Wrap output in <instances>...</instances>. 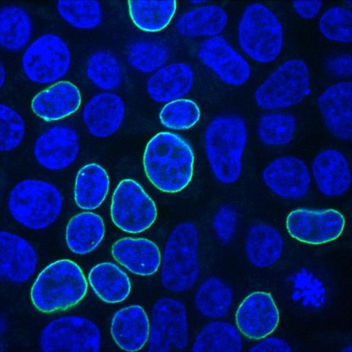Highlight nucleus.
Segmentation results:
<instances>
[{"label": "nucleus", "mask_w": 352, "mask_h": 352, "mask_svg": "<svg viewBox=\"0 0 352 352\" xmlns=\"http://www.w3.org/2000/svg\"><path fill=\"white\" fill-rule=\"evenodd\" d=\"M76 130L69 126L54 125L36 140L34 155L37 162L50 170H59L71 165L79 152Z\"/></svg>", "instance_id": "dca6fc26"}, {"label": "nucleus", "mask_w": 352, "mask_h": 352, "mask_svg": "<svg viewBox=\"0 0 352 352\" xmlns=\"http://www.w3.org/2000/svg\"><path fill=\"white\" fill-rule=\"evenodd\" d=\"M78 87L69 81L58 82L38 92L32 99V111L47 122L59 120L76 112L80 106Z\"/></svg>", "instance_id": "4be33fe9"}, {"label": "nucleus", "mask_w": 352, "mask_h": 352, "mask_svg": "<svg viewBox=\"0 0 352 352\" xmlns=\"http://www.w3.org/2000/svg\"><path fill=\"white\" fill-rule=\"evenodd\" d=\"M345 3H348V4H349V6H351V4H352L351 1H345Z\"/></svg>", "instance_id": "de8ad7c7"}, {"label": "nucleus", "mask_w": 352, "mask_h": 352, "mask_svg": "<svg viewBox=\"0 0 352 352\" xmlns=\"http://www.w3.org/2000/svg\"><path fill=\"white\" fill-rule=\"evenodd\" d=\"M56 8L60 17L77 29L96 28L102 20V9L98 1H59Z\"/></svg>", "instance_id": "c9c22d12"}, {"label": "nucleus", "mask_w": 352, "mask_h": 352, "mask_svg": "<svg viewBox=\"0 0 352 352\" xmlns=\"http://www.w3.org/2000/svg\"><path fill=\"white\" fill-rule=\"evenodd\" d=\"M200 109L190 99L181 98L166 103L161 109L159 118L161 124L172 130H186L199 120Z\"/></svg>", "instance_id": "58836bf2"}, {"label": "nucleus", "mask_w": 352, "mask_h": 352, "mask_svg": "<svg viewBox=\"0 0 352 352\" xmlns=\"http://www.w3.org/2000/svg\"><path fill=\"white\" fill-rule=\"evenodd\" d=\"M63 202L62 195L54 185L40 179H25L10 191L8 206L16 221L28 229L39 230L56 221Z\"/></svg>", "instance_id": "39448f33"}, {"label": "nucleus", "mask_w": 352, "mask_h": 352, "mask_svg": "<svg viewBox=\"0 0 352 352\" xmlns=\"http://www.w3.org/2000/svg\"><path fill=\"white\" fill-rule=\"evenodd\" d=\"M86 74L94 86L104 91L116 89L122 80V67L118 60L107 51H97L89 56Z\"/></svg>", "instance_id": "f704fd0d"}, {"label": "nucleus", "mask_w": 352, "mask_h": 352, "mask_svg": "<svg viewBox=\"0 0 352 352\" xmlns=\"http://www.w3.org/2000/svg\"><path fill=\"white\" fill-rule=\"evenodd\" d=\"M72 54L67 43L51 33L37 37L25 49L21 65L30 81L47 85L63 78L68 72Z\"/></svg>", "instance_id": "6e6552de"}, {"label": "nucleus", "mask_w": 352, "mask_h": 352, "mask_svg": "<svg viewBox=\"0 0 352 352\" xmlns=\"http://www.w3.org/2000/svg\"><path fill=\"white\" fill-rule=\"evenodd\" d=\"M262 179L274 194L289 199L306 196L311 184L307 164L302 159L294 156H282L273 160L263 169Z\"/></svg>", "instance_id": "2eb2a0df"}, {"label": "nucleus", "mask_w": 352, "mask_h": 352, "mask_svg": "<svg viewBox=\"0 0 352 352\" xmlns=\"http://www.w3.org/2000/svg\"><path fill=\"white\" fill-rule=\"evenodd\" d=\"M242 338L233 324L220 320L206 324L194 340L191 351L194 352H239Z\"/></svg>", "instance_id": "7c9ffc66"}, {"label": "nucleus", "mask_w": 352, "mask_h": 352, "mask_svg": "<svg viewBox=\"0 0 352 352\" xmlns=\"http://www.w3.org/2000/svg\"><path fill=\"white\" fill-rule=\"evenodd\" d=\"M233 298V290L227 283L219 278L210 276L197 289L194 303L203 316L221 318L228 314Z\"/></svg>", "instance_id": "c756f323"}, {"label": "nucleus", "mask_w": 352, "mask_h": 352, "mask_svg": "<svg viewBox=\"0 0 352 352\" xmlns=\"http://www.w3.org/2000/svg\"><path fill=\"white\" fill-rule=\"evenodd\" d=\"M87 292V282L75 262H53L38 274L31 289L34 306L45 314L63 311L76 305Z\"/></svg>", "instance_id": "7ed1b4c3"}, {"label": "nucleus", "mask_w": 352, "mask_h": 352, "mask_svg": "<svg viewBox=\"0 0 352 352\" xmlns=\"http://www.w3.org/2000/svg\"><path fill=\"white\" fill-rule=\"evenodd\" d=\"M88 280L94 293L107 303L121 302L131 292L128 275L113 263L104 262L95 265L89 272Z\"/></svg>", "instance_id": "cd10ccee"}, {"label": "nucleus", "mask_w": 352, "mask_h": 352, "mask_svg": "<svg viewBox=\"0 0 352 352\" xmlns=\"http://www.w3.org/2000/svg\"><path fill=\"white\" fill-rule=\"evenodd\" d=\"M245 252L250 263L258 268L274 265L283 252V239L274 227L263 223L252 225L245 240Z\"/></svg>", "instance_id": "a878e982"}, {"label": "nucleus", "mask_w": 352, "mask_h": 352, "mask_svg": "<svg viewBox=\"0 0 352 352\" xmlns=\"http://www.w3.org/2000/svg\"><path fill=\"white\" fill-rule=\"evenodd\" d=\"M1 274L14 283H23L35 273L37 254L24 238L8 231L0 233Z\"/></svg>", "instance_id": "a211bd4d"}, {"label": "nucleus", "mask_w": 352, "mask_h": 352, "mask_svg": "<svg viewBox=\"0 0 352 352\" xmlns=\"http://www.w3.org/2000/svg\"><path fill=\"white\" fill-rule=\"evenodd\" d=\"M125 116V104L114 93L102 92L94 96L85 104L82 119L88 132L104 138L114 134L121 126Z\"/></svg>", "instance_id": "6ab92c4d"}, {"label": "nucleus", "mask_w": 352, "mask_h": 352, "mask_svg": "<svg viewBox=\"0 0 352 352\" xmlns=\"http://www.w3.org/2000/svg\"><path fill=\"white\" fill-rule=\"evenodd\" d=\"M237 221V212L232 206L223 205L217 209L212 218V228L219 241L227 244L232 240Z\"/></svg>", "instance_id": "a19ab883"}, {"label": "nucleus", "mask_w": 352, "mask_h": 352, "mask_svg": "<svg viewBox=\"0 0 352 352\" xmlns=\"http://www.w3.org/2000/svg\"><path fill=\"white\" fill-rule=\"evenodd\" d=\"M111 254L129 272L143 276L155 274L162 261L157 245L143 238L120 239L113 244Z\"/></svg>", "instance_id": "5701e85b"}, {"label": "nucleus", "mask_w": 352, "mask_h": 352, "mask_svg": "<svg viewBox=\"0 0 352 352\" xmlns=\"http://www.w3.org/2000/svg\"><path fill=\"white\" fill-rule=\"evenodd\" d=\"M228 21L226 11L217 5H203L182 14L175 24L177 32L186 38L219 36Z\"/></svg>", "instance_id": "393cba45"}, {"label": "nucleus", "mask_w": 352, "mask_h": 352, "mask_svg": "<svg viewBox=\"0 0 352 352\" xmlns=\"http://www.w3.org/2000/svg\"><path fill=\"white\" fill-rule=\"evenodd\" d=\"M194 72L187 63L177 62L164 65L147 79L146 92L158 103L181 99L191 90Z\"/></svg>", "instance_id": "412c9836"}, {"label": "nucleus", "mask_w": 352, "mask_h": 352, "mask_svg": "<svg viewBox=\"0 0 352 352\" xmlns=\"http://www.w3.org/2000/svg\"><path fill=\"white\" fill-rule=\"evenodd\" d=\"M105 234L102 218L91 212H80L67 223L65 241L70 251L78 255L93 252L102 242Z\"/></svg>", "instance_id": "bb28decb"}, {"label": "nucleus", "mask_w": 352, "mask_h": 352, "mask_svg": "<svg viewBox=\"0 0 352 352\" xmlns=\"http://www.w3.org/2000/svg\"><path fill=\"white\" fill-rule=\"evenodd\" d=\"M101 333L91 320L78 316L58 318L48 323L40 336L44 352H98Z\"/></svg>", "instance_id": "1a4fd4ad"}, {"label": "nucleus", "mask_w": 352, "mask_h": 352, "mask_svg": "<svg viewBox=\"0 0 352 352\" xmlns=\"http://www.w3.org/2000/svg\"><path fill=\"white\" fill-rule=\"evenodd\" d=\"M149 333L148 318L140 305L123 307L112 317L111 334L115 343L122 350H140L148 341Z\"/></svg>", "instance_id": "b1692460"}, {"label": "nucleus", "mask_w": 352, "mask_h": 352, "mask_svg": "<svg viewBox=\"0 0 352 352\" xmlns=\"http://www.w3.org/2000/svg\"><path fill=\"white\" fill-rule=\"evenodd\" d=\"M324 65L327 71L335 77L346 78L351 76L352 64L350 54L329 58L325 61Z\"/></svg>", "instance_id": "79ce46f5"}, {"label": "nucleus", "mask_w": 352, "mask_h": 352, "mask_svg": "<svg viewBox=\"0 0 352 352\" xmlns=\"http://www.w3.org/2000/svg\"><path fill=\"white\" fill-rule=\"evenodd\" d=\"M345 219L333 208H299L291 211L286 219L289 235L300 242L320 245L337 239L342 234Z\"/></svg>", "instance_id": "f8f14e48"}, {"label": "nucleus", "mask_w": 352, "mask_h": 352, "mask_svg": "<svg viewBox=\"0 0 352 352\" xmlns=\"http://www.w3.org/2000/svg\"><path fill=\"white\" fill-rule=\"evenodd\" d=\"M291 346L284 340L277 337H265L252 346L251 352H292Z\"/></svg>", "instance_id": "37998d69"}, {"label": "nucleus", "mask_w": 352, "mask_h": 352, "mask_svg": "<svg viewBox=\"0 0 352 352\" xmlns=\"http://www.w3.org/2000/svg\"><path fill=\"white\" fill-rule=\"evenodd\" d=\"M157 214L155 202L138 182L132 179L120 182L111 204V217L116 226L127 233H140L154 223Z\"/></svg>", "instance_id": "9d476101"}, {"label": "nucleus", "mask_w": 352, "mask_h": 352, "mask_svg": "<svg viewBox=\"0 0 352 352\" xmlns=\"http://www.w3.org/2000/svg\"><path fill=\"white\" fill-rule=\"evenodd\" d=\"M32 31L30 16L25 10L7 6L0 12V43L9 52L22 50L29 42Z\"/></svg>", "instance_id": "2f4dec72"}, {"label": "nucleus", "mask_w": 352, "mask_h": 352, "mask_svg": "<svg viewBox=\"0 0 352 352\" xmlns=\"http://www.w3.org/2000/svg\"><path fill=\"white\" fill-rule=\"evenodd\" d=\"M311 173L318 190L326 197H340L349 189V163L338 150L330 148L318 153L312 161Z\"/></svg>", "instance_id": "aec40b11"}, {"label": "nucleus", "mask_w": 352, "mask_h": 352, "mask_svg": "<svg viewBox=\"0 0 352 352\" xmlns=\"http://www.w3.org/2000/svg\"><path fill=\"white\" fill-rule=\"evenodd\" d=\"M129 12L135 25L147 32L164 29L177 10L175 1H129Z\"/></svg>", "instance_id": "473e14b6"}, {"label": "nucleus", "mask_w": 352, "mask_h": 352, "mask_svg": "<svg viewBox=\"0 0 352 352\" xmlns=\"http://www.w3.org/2000/svg\"><path fill=\"white\" fill-rule=\"evenodd\" d=\"M317 104L329 131L340 140H351V82L342 81L330 85L317 98Z\"/></svg>", "instance_id": "f3484780"}, {"label": "nucleus", "mask_w": 352, "mask_h": 352, "mask_svg": "<svg viewBox=\"0 0 352 352\" xmlns=\"http://www.w3.org/2000/svg\"><path fill=\"white\" fill-rule=\"evenodd\" d=\"M188 325L184 303L173 298H161L151 313L148 351L168 352L182 351L188 345Z\"/></svg>", "instance_id": "9b49d317"}, {"label": "nucleus", "mask_w": 352, "mask_h": 352, "mask_svg": "<svg viewBox=\"0 0 352 352\" xmlns=\"http://www.w3.org/2000/svg\"><path fill=\"white\" fill-rule=\"evenodd\" d=\"M247 140L246 123L239 116H217L208 124L205 153L211 171L220 183L232 184L239 179Z\"/></svg>", "instance_id": "f03ea898"}, {"label": "nucleus", "mask_w": 352, "mask_h": 352, "mask_svg": "<svg viewBox=\"0 0 352 352\" xmlns=\"http://www.w3.org/2000/svg\"><path fill=\"white\" fill-rule=\"evenodd\" d=\"M296 129L295 117L288 113L272 112L263 114L258 122L257 135L268 146H283L289 144Z\"/></svg>", "instance_id": "72a5a7b5"}, {"label": "nucleus", "mask_w": 352, "mask_h": 352, "mask_svg": "<svg viewBox=\"0 0 352 352\" xmlns=\"http://www.w3.org/2000/svg\"><path fill=\"white\" fill-rule=\"evenodd\" d=\"M110 180L106 170L100 165L90 163L77 173L74 185V200L83 210H95L104 201Z\"/></svg>", "instance_id": "c85d7f7f"}, {"label": "nucleus", "mask_w": 352, "mask_h": 352, "mask_svg": "<svg viewBox=\"0 0 352 352\" xmlns=\"http://www.w3.org/2000/svg\"><path fill=\"white\" fill-rule=\"evenodd\" d=\"M6 80V69L3 63L0 64V87H2Z\"/></svg>", "instance_id": "a18cd8bd"}, {"label": "nucleus", "mask_w": 352, "mask_h": 352, "mask_svg": "<svg viewBox=\"0 0 352 352\" xmlns=\"http://www.w3.org/2000/svg\"><path fill=\"white\" fill-rule=\"evenodd\" d=\"M168 56V49L153 41L133 42L126 51L127 61L131 67L144 74L156 72L164 65Z\"/></svg>", "instance_id": "e433bc0d"}, {"label": "nucleus", "mask_w": 352, "mask_h": 352, "mask_svg": "<svg viewBox=\"0 0 352 352\" xmlns=\"http://www.w3.org/2000/svg\"><path fill=\"white\" fill-rule=\"evenodd\" d=\"M199 60L222 82L241 86L248 81L251 68L248 60L222 36L204 40L197 50Z\"/></svg>", "instance_id": "ddd939ff"}, {"label": "nucleus", "mask_w": 352, "mask_h": 352, "mask_svg": "<svg viewBox=\"0 0 352 352\" xmlns=\"http://www.w3.org/2000/svg\"><path fill=\"white\" fill-rule=\"evenodd\" d=\"M21 116L6 104H0V150L8 152L17 148L25 135Z\"/></svg>", "instance_id": "ea45409f"}, {"label": "nucleus", "mask_w": 352, "mask_h": 352, "mask_svg": "<svg viewBox=\"0 0 352 352\" xmlns=\"http://www.w3.org/2000/svg\"><path fill=\"white\" fill-rule=\"evenodd\" d=\"M195 155L190 144L181 135L162 131L147 143L143 166L151 183L166 193L182 191L192 180Z\"/></svg>", "instance_id": "f257e3e1"}, {"label": "nucleus", "mask_w": 352, "mask_h": 352, "mask_svg": "<svg viewBox=\"0 0 352 352\" xmlns=\"http://www.w3.org/2000/svg\"><path fill=\"white\" fill-rule=\"evenodd\" d=\"M199 234L195 224L184 221L170 234L163 252L161 283L168 291L180 293L189 290L199 274Z\"/></svg>", "instance_id": "20e7f679"}, {"label": "nucleus", "mask_w": 352, "mask_h": 352, "mask_svg": "<svg viewBox=\"0 0 352 352\" xmlns=\"http://www.w3.org/2000/svg\"><path fill=\"white\" fill-rule=\"evenodd\" d=\"M292 7L302 19H312L320 12L323 2L321 1H294Z\"/></svg>", "instance_id": "c03bdc74"}, {"label": "nucleus", "mask_w": 352, "mask_h": 352, "mask_svg": "<svg viewBox=\"0 0 352 352\" xmlns=\"http://www.w3.org/2000/svg\"><path fill=\"white\" fill-rule=\"evenodd\" d=\"M190 3L200 6L201 4H204L205 3H206V1H190Z\"/></svg>", "instance_id": "49530a36"}, {"label": "nucleus", "mask_w": 352, "mask_h": 352, "mask_svg": "<svg viewBox=\"0 0 352 352\" xmlns=\"http://www.w3.org/2000/svg\"><path fill=\"white\" fill-rule=\"evenodd\" d=\"M279 311L271 294L256 291L248 295L238 307L235 322L238 330L251 340H261L277 328Z\"/></svg>", "instance_id": "4468645a"}, {"label": "nucleus", "mask_w": 352, "mask_h": 352, "mask_svg": "<svg viewBox=\"0 0 352 352\" xmlns=\"http://www.w3.org/2000/svg\"><path fill=\"white\" fill-rule=\"evenodd\" d=\"M318 28L328 40L340 43H350L352 40L351 10L340 6L328 8L319 19Z\"/></svg>", "instance_id": "4c0bfd02"}, {"label": "nucleus", "mask_w": 352, "mask_h": 352, "mask_svg": "<svg viewBox=\"0 0 352 352\" xmlns=\"http://www.w3.org/2000/svg\"><path fill=\"white\" fill-rule=\"evenodd\" d=\"M310 92L308 65L302 59L292 58L280 65L257 87L254 100L260 108L275 110L300 103Z\"/></svg>", "instance_id": "0eeeda50"}, {"label": "nucleus", "mask_w": 352, "mask_h": 352, "mask_svg": "<svg viewBox=\"0 0 352 352\" xmlns=\"http://www.w3.org/2000/svg\"><path fill=\"white\" fill-rule=\"evenodd\" d=\"M240 48L251 59L260 63L274 61L283 47V25L277 16L261 3L248 5L237 26Z\"/></svg>", "instance_id": "423d86ee"}]
</instances>
